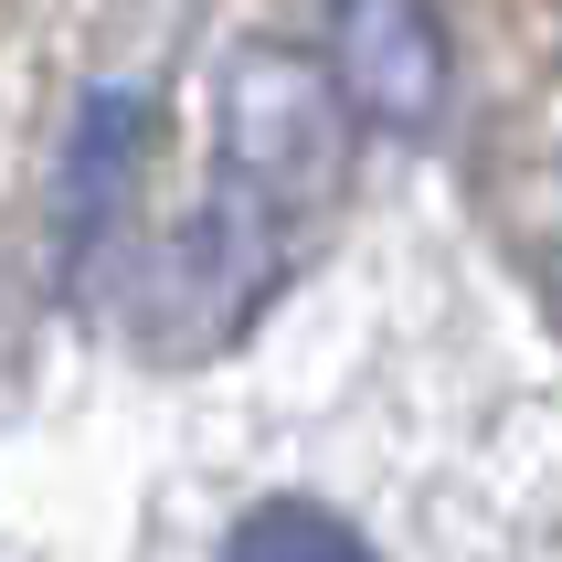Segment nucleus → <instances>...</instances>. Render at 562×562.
<instances>
[{
    "mask_svg": "<svg viewBox=\"0 0 562 562\" xmlns=\"http://www.w3.org/2000/svg\"><path fill=\"white\" fill-rule=\"evenodd\" d=\"M329 64H340L350 106L382 117V127H425L436 95H446V32H436L425 0H340Z\"/></svg>",
    "mask_w": 562,
    "mask_h": 562,
    "instance_id": "f257e3e1",
    "label": "nucleus"
},
{
    "mask_svg": "<svg viewBox=\"0 0 562 562\" xmlns=\"http://www.w3.org/2000/svg\"><path fill=\"white\" fill-rule=\"evenodd\" d=\"M223 149H234V181L245 191H286V170H308L329 149V95H318L308 64L245 54L223 75Z\"/></svg>",
    "mask_w": 562,
    "mask_h": 562,
    "instance_id": "f03ea898",
    "label": "nucleus"
},
{
    "mask_svg": "<svg viewBox=\"0 0 562 562\" xmlns=\"http://www.w3.org/2000/svg\"><path fill=\"white\" fill-rule=\"evenodd\" d=\"M245 552H350V531H329V520H297V509H277V520H255Z\"/></svg>",
    "mask_w": 562,
    "mask_h": 562,
    "instance_id": "7ed1b4c3",
    "label": "nucleus"
}]
</instances>
